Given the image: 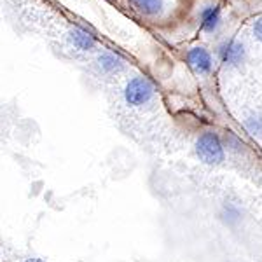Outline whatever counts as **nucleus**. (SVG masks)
I'll list each match as a JSON object with an SVG mask.
<instances>
[{"mask_svg": "<svg viewBox=\"0 0 262 262\" xmlns=\"http://www.w3.org/2000/svg\"><path fill=\"white\" fill-rule=\"evenodd\" d=\"M196 156L205 164H221L226 159L224 145L217 133L205 131L196 140Z\"/></svg>", "mask_w": 262, "mask_h": 262, "instance_id": "1", "label": "nucleus"}, {"mask_svg": "<svg viewBox=\"0 0 262 262\" xmlns=\"http://www.w3.org/2000/svg\"><path fill=\"white\" fill-rule=\"evenodd\" d=\"M154 84L147 77H135L126 84L124 90V100L131 107H142V105L149 103L154 96Z\"/></svg>", "mask_w": 262, "mask_h": 262, "instance_id": "2", "label": "nucleus"}, {"mask_svg": "<svg viewBox=\"0 0 262 262\" xmlns=\"http://www.w3.org/2000/svg\"><path fill=\"white\" fill-rule=\"evenodd\" d=\"M187 63L198 75H206L212 72V56L206 49L194 48L187 53Z\"/></svg>", "mask_w": 262, "mask_h": 262, "instance_id": "3", "label": "nucleus"}, {"mask_svg": "<svg viewBox=\"0 0 262 262\" xmlns=\"http://www.w3.org/2000/svg\"><path fill=\"white\" fill-rule=\"evenodd\" d=\"M219 54H221V60L226 65H239L245 58V49L239 42L236 40H226L224 44L219 48Z\"/></svg>", "mask_w": 262, "mask_h": 262, "instance_id": "4", "label": "nucleus"}, {"mask_svg": "<svg viewBox=\"0 0 262 262\" xmlns=\"http://www.w3.org/2000/svg\"><path fill=\"white\" fill-rule=\"evenodd\" d=\"M69 39L72 42V46L81 51H90L95 48V37L91 35L88 30H84V28H74V30L70 32Z\"/></svg>", "mask_w": 262, "mask_h": 262, "instance_id": "5", "label": "nucleus"}, {"mask_svg": "<svg viewBox=\"0 0 262 262\" xmlns=\"http://www.w3.org/2000/svg\"><path fill=\"white\" fill-rule=\"evenodd\" d=\"M98 67L101 72H105V74H114V72H117L122 67V60H121L119 54L111 53V51H105V53H101L98 58Z\"/></svg>", "mask_w": 262, "mask_h": 262, "instance_id": "6", "label": "nucleus"}, {"mask_svg": "<svg viewBox=\"0 0 262 262\" xmlns=\"http://www.w3.org/2000/svg\"><path fill=\"white\" fill-rule=\"evenodd\" d=\"M219 21H221V11L219 7H206L201 12V27L206 32H215L219 27Z\"/></svg>", "mask_w": 262, "mask_h": 262, "instance_id": "7", "label": "nucleus"}, {"mask_svg": "<svg viewBox=\"0 0 262 262\" xmlns=\"http://www.w3.org/2000/svg\"><path fill=\"white\" fill-rule=\"evenodd\" d=\"M129 2L135 9L140 11L142 14H147V16L158 14L163 7V0H129Z\"/></svg>", "mask_w": 262, "mask_h": 262, "instance_id": "8", "label": "nucleus"}, {"mask_svg": "<svg viewBox=\"0 0 262 262\" xmlns=\"http://www.w3.org/2000/svg\"><path fill=\"white\" fill-rule=\"evenodd\" d=\"M221 217L226 224L234 226V224H238L239 221H242V212H239V208L236 205H224Z\"/></svg>", "mask_w": 262, "mask_h": 262, "instance_id": "9", "label": "nucleus"}, {"mask_svg": "<svg viewBox=\"0 0 262 262\" xmlns=\"http://www.w3.org/2000/svg\"><path fill=\"white\" fill-rule=\"evenodd\" d=\"M245 126H247V129L250 131L252 135L260 137L262 135V116H253V117H250V119H247Z\"/></svg>", "mask_w": 262, "mask_h": 262, "instance_id": "10", "label": "nucleus"}, {"mask_svg": "<svg viewBox=\"0 0 262 262\" xmlns=\"http://www.w3.org/2000/svg\"><path fill=\"white\" fill-rule=\"evenodd\" d=\"M226 143H227V147H229L231 150H234V152H242L243 150L242 140H238L234 135H227V137H226Z\"/></svg>", "mask_w": 262, "mask_h": 262, "instance_id": "11", "label": "nucleus"}, {"mask_svg": "<svg viewBox=\"0 0 262 262\" xmlns=\"http://www.w3.org/2000/svg\"><path fill=\"white\" fill-rule=\"evenodd\" d=\"M253 35H255L259 40H262V16L253 23Z\"/></svg>", "mask_w": 262, "mask_h": 262, "instance_id": "12", "label": "nucleus"}, {"mask_svg": "<svg viewBox=\"0 0 262 262\" xmlns=\"http://www.w3.org/2000/svg\"><path fill=\"white\" fill-rule=\"evenodd\" d=\"M25 262H44L42 259H35V257H30V259H25Z\"/></svg>", "mask_w": 262, "mask_h": 262, "instance_id": "13", "label": "nucleus"}]
</instances>
